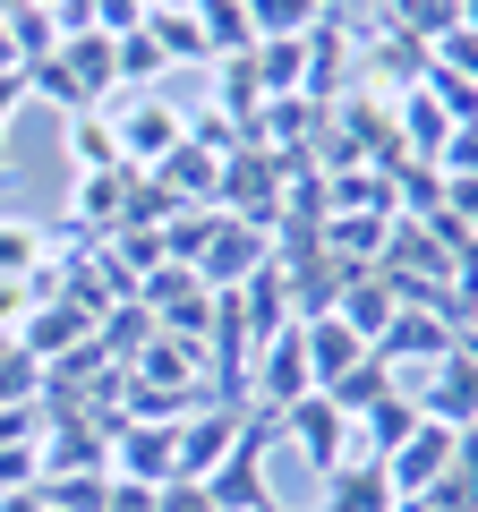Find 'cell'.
I'll return each instance as SVG.
<instances>
[{
    "mask_svg": "<svg viewBox=\"0 0 478 512\" xmlns=\"http://www.w3.org/2000/svg\"><path fill=\"white\" fill-rule=\"evenodd\" d=\"M188 18H197V35H205V60L257 52V18H248V0H188Z\"/></svg>",
    "mask_w": 478,
    "mask_h": 512,
    "instance_id": "cell-20",
    "label": "cell"
},
{
    "mask_svg": "<svg viewBox=\"0 0 478 512\" xmlns=\"http://www.w3.org/2000/svg\"><path fill=\"white\" fill-rule=\"evenodd\" d=\"M427 69H444V77H461V86L478 94V35H461V26H444V35L427 43Z\"/></svg>",
    "mask_w": 478,
    "mask_h": 512,
    "instance_id": "cell-30",
    "label": "cell"
},
{
    "mask_svg": "<svg viewBox=\"0 0 478 512\" xmlns=\"http://www.w3.org/2000/svg\"><path fill=\"white\" fill-rule=\"evenodd\" d=\"M60 69L77 77V94H86V103H111V94H120V43L86 26V35L60 43Z\"/></svg>",
    "mask_w": 478,
    "mask_h": 512,
    "instance_id": "cell-19",
    "label": "cell"
},
{
    "mask_svg": "<svg viewBox=\"0 0 478 512\" xmlns=\"http://www.w3.org/2000/svg\"><path fill=\"white\" fill-rule=\"evenodd\" d=\"M419 402V419H436V427H478V350L470 342H453V359H436L427 367V384L410 393Z\"/></svg>",
    "mask_w": 478,
    "mask_h": 512,
    "instance_id": "cell-6",
    "label": "cell"
},
{
    "mask_svg": "<svg viewBox=\"0 0 478 512\" xmlns=\"http://www.w3.org/2000/svg\"><path fill=\"white\" fill-rule=\"evenodd\" d=\"M69 171H129L120 163V128H111V111H69Z\"/></svg>",
    "mask_w": 478,
    "mask_h": 512,
    "instance_id": "cell-21",
    "label": "cell"
},
{
    "mask_svg": "<svg viewBox=\"0 0 478 512\" xmlns=\"http://www.w3.org/2000/svg\"><path fill=\"white\" fill-rule=\"evenodd\" d=\"M239 427H248V402H205V410H188V419L171 427V470H180V478H214L222 461H231Z\"/></svg>",
    "mask_w": 478,
    "mask_h": 512,
    "instance_id": "cell-3",
    "label": "cell"
},
{
    "mask_svg": "<svg viewBox=\"0 0 478 512\" xmlns=\"http://www.w3.org/2000/svg\"><path fill=\"white\" fill-rule=\"evenodd\" d=\"M257 86H265V103L274 94H308V52H299V35H282V43H257Z\"/></svg>",
    "mask_w": 478,
    "mask_h": 512,
    "instance_id": "cell-24",
    "label": "cell"
},
{
    "mask_svg": "<svg viewBox=\"0 0 478 512\" xmlns=\"http://www.w3.org/2000/svg\"><path fill=\"white\" fill-rule=\"evenodd\" d=\"M299 342H308V376H316V393H325L333 376H350V367L368 359V342H359V333L342 325V316H299Z\"/></svg>",
    "mask_w": 478,
    "mask_h": 512,
    "instance_id": "cell-16",
    "label": "cell"
},
{
    "mask_svg": "<svg viewBox=\"0 0 478 512\" xmlns=\"http://www.w3.org/2000/svg\"><path fill=\"white\" fill-rule=\"evenodd\" d=\"M26 308H35V282H0V342L26 325Z\"/></svg>",
    "mask_w": 478,
    "mask_h": 512,
    "instance_id": "cell-34",
    "label": "cell"
},
{
    "mask_svg": "<svg viewBox=\"0 0 478 512\" xmlns=\"http://www.w3.org/2000/svg\"><path fill=\"white\" fill-rule=\"evenodd\" d=\"M129 188H137V171H77L69 222H77L86 239H111L120 222H129Z\"/></svg>",
    "mask_w": 478,
    "mask_h": 512,
    "instance_id": "cell-11",
    "label": "cell"
},
{
    "mask_svg": "<svg viewBox=\"0 0 478 512\" xmlns=\"http://www.w3.org/2000/svg\"><path fill=\"white\" fill-rule=\"evenodd\" d=\"M0 35H9V52H18V69H35V60L60 52V26H52L43 0H9V9H0Z\"/></svg>",
    "mask_w": 478,
    "mask_h": 512,
    "instance_id": "cell-22",
    "label": "cell"
},
{
    "mask_svg": "<svg viewBox=\"0 0 478 512\" xmlns=\"http://www.w3.org/2000/svg\"><path fill=\"white\" fill-rule=\"evenodd\" d=\"M103 111H111V128H120V163H129V171H154L188 137V111L163 103V94H111Z\"/></svg>",
    "mask_w": 478,
    "mask_h": 512,
    "instance_id": "cell-1",
    "label": "cell"
},
{
    "mask_svg": "<svg viewBox=\"0 0 478 512\" xmlns=\"http://www.w3.org/2000/svg\"><path fill=\"white\" fill-rule=\"evenodd\" d=\"M393 137H402L410 163H436L444 137H453V120H444V103L427 86H410V94H393Z\"/></svg>",
    "mask_w": 478,
    "mask_h": 512,
    "instance_id": "cell-17",
    "label": "cell"
},
{
    "mask_svg": "<svg viewBox=\"0 0 478 512\" xmlns=\"http://www.w3.org/2000/svg\"><path fill=\"white\" fill-rule=\"evenodd\" d=\"M393 308H402V299H393V282L376 274V265H368V274H350L342 291H333V316H342V325L359 333V342H368V350H376V333L393 325Z\"/></svg>",
    "mask_w": 478,
    "mask_h": 512,
    "instance_id": "cell-18",
    "label": "cell"
},
{
    "mask_svg": "<svg viewBox=\"0 0 478 512\" xmlns=\"http://www.w3.org/2000/svg\"><path fill=\"white\" fill-rule=\"evenodd\" d=\"M52 256V239L35 231L26 214H0V282H35V265Z\"/></svg>",
    "mask_w": 478,
    "mask_h": 512,
    "instance_id": "cell-25",
    "label": "cell"
},
{
    "mask_svg": "<svg viewBox=\"0 0 478 512\" xmlns=\"http://www.w3.org/2000/svg\"><path fill=\"white\" fill-rule=\"evenodd\" d=\"M9 69H18V52H9V35H0V77H9Z\"/></svg>",
    "mask_w": 478,
    "mask_h": 512,
    "instance_id": "cell-36",
    "label": "cell"
},
{
    "mask_svg": "<svg viewBox=\"0 0 478 512\" xmlns=\"http://www.w3.org/2000/svg\"><path fill=\"white\" fill-rule=\"evenodd\" d=\"M0 9H9V0H0Z\"/></svg>",
    "mask_w": 478,
    "mask_h": 512,
    "instance_id": "cell-38",
    "label": "cell"
},
{
    "mask_svg": "<svg viewBox=\"0 0 478 512\" xmlns=\"http://www.w3.org/2000/svg\"><path fill=\"white\" fill-rule=\"evenodd\" d=\"M154 512H214V495L197 478H171V487H154Z\"/></svg>",
    "mask_w": 478,
    "mask_h": 512,
    "instance_id": "cell-33",
    "label": "cell"
},
{
    "mask_svg": "<svg viewBox=\"0 0 478 512\" xmlns=\"http://www.w3.org/2000/svg\"><path fill=\"white\" fill-rule=\"evenodd\" d=\"M385 231H393V214H325L316 222V248L333 265H350V274H368L376 256H385Z\"/></svg>",
    "mask_w": 478,
    "mask_h": 512,
    "instance_id": "cell-15",
    "label": "cell"
},
{
    "mask_svg": "<svg viewBox=\"0 0 478 512\" xmlns=\"http://www.w3.org/2000/svg\"><path fill=\"white\" fill-rule=\"evenodd\" d=\"M274 427H282V436H291V444H299V461H308V470H316V478H325V470H333V461H350V419H342V410H333V402H325V393H299V402H291V410H282V419H274Z\"/></svg>",
    "mask_w": 478,
    "mask_h": 512,
    "instance_id": "cell-9",
    "label": "cell"
},
{
    "mask_svg": "<svg viewBox=\"0 0 478 512\" xmlns=\"http://www.w3.org/2000/svg\"><path fill=\"white\" fill-rule=\"evenodd\" d=\"M299 52H308V103H342L350 94V77H359V26L342 18V9H325V18L299 35Z\"/></svg>",
    "mask_w": 478,
    "mask_h": 512,
    "instance_id": "cell-4",
    "label": "cell"
},
{
    "mask_svg": "<svg viewBox=\"0 0 478 512\" xmlns=\"http://www.w3.org/2000/svg\"><path fill=\"white\" fill-rule=\"evenodd\" d=\"M43 478V444H0V495H18Z\"/></svg>",
    "mask_w": 478,
    "mask_h": 512,
    "instance_id": "cell-32",
    "label": "cell"
},
{
    "mask_svg": "<svg viewBox=\"0 0 478 512\" xmlns=\"http://www.w3.org/2000/svg\"><path fill=\"white\" fill-rule=\"evenodd\" d=\"M299 393H316V376H308V342H299V325H282L274 342H265L257 359H248V402L282 419V410H291Z\"/></svg>",
    "mask_w": 478,
    "mask_h": 512,
    "instance_id": "cell-5",
    "label": "cell"
},
{
    "mask_svg": "<svg viewBox=\"0 0 478 512\" xmlns=\"http://www.w3.org/2000/svg\"><path fill=\"white\" fill-rule=\"evenodd\" d=\"M453 453H461V436H453V427L419 419V427H410V436H402V444H393V453H385V478H393V504H402V495H427V487H436L444 470H453Z\"/></svg>",
    "mask_w": 478,
    "mask_h": 512,
    "instance_id": "cell-8",
    "label": "cell"
},
{
    "mask_svg": "<svg viewBox=\"0 0 478 512\" xmlns=\"http://www.w3.org/2000/svg\"><path fill=\"white\" fill-rule=\"evenodd\" d=\"M154 188H163L171 205H214V188H222V154L214 146H197V137H180V146L163 154V163L146 171Z\"/></svg>",
    "mask_w": 478,
    "mask_h": 512,
    "instance_id": "cell-12",
    "label": "cell"
},
{
    "mask_svg": "<svg viewBox=\"0 0 478 512\" xmlns=\"http://www.w3.org/2000/svg\"><path fill=\"white\" fill-rule=\"evenodd\" d=\"M316 487H325V504H316V512H393V478H385V461H368V453L333 461Z\"/></svg>",
    "mask_w": 478,
    "mask_h": 512,
    "instance_id": "cell-13",
    "label": "cell"
},
{
    "mask_svg": "<svg viewBox=\"0 0 478 512\" xmlns=\"http://www.w3.org/2000/svg\"><path fill=\"white\" fill-rule=\"evenodd\" d=\"M265 265H274V222H214V239H205L197 256V282L205 291H239V282H257Z\"/></svg>",
    "mask_w": 478,
    "mask_h": 512,
    "instance_id": "cell-2",
    "label": "cell"
},
{
    "mask_svg": "<svg viewBox=\"0 0 478 512\" xmlns=\"http://www.w3.org/2000/svg\"><path fill=\"white\" fill-rule=\"evenodd\" d=\"M333 0H248V18H257V43H282V35H308L325 18Z\"/></svg>",
    "mask_w": 478,
    "mask_h": 512,
    "instance_id": "cell-28",
    "label": "cell"
},
{
    "mask_svg": "<svg viewBox=\"0 0 478 512\" xmlns=\"http://www.w3.org/2000/svg\"><path fill=\"white\" fill-rule=\"evenodd\" d=\"M453 342H461V325L444 308H393V325L376 333V359L402 376V359H419V367H436V359H453Z\"/></svg>",
    "mask_w": 478,
    "mask_h": 512,
    "instance_id": "cell-7",
    "label": "cell"
},
{
    "mask_svg": "<svg viewBox=\"0 0 478 512\" xmlns=\"http://www.w3.org/2000/svg\"><path fill=\"white\" fill-rule=\"evenodd\" d=\"M9 342H18L35 367H60L77 342H94V316H86V308H69V299H35V308H26V325L9 333Z\"/></svg>",
    "mask_w": 478,
    "mask_h": 512,
    "instance_id": "cell-10",
    "label": "cell"
},
{
    "mask_svg": "<svg viewBox=\"0 0 478 512\" xmlns=\"http://www.w3.org/2000/svg\"><path fill=\"white\" fill-rule=\"evenodd\" d=\"M154 77H171V60L154 52V35H146V26H137V35H120V86H129V94H146Z\"/></svg>",
    "mask_w": 478,
    "mask_h": 512,
    "instance_id": "cell-29",
    "label": "cell"
},
{
    "mask_svg": "<svg viewBox=\"0 0 478 512\" xmlns=\"http://www.w3.org/2000/svg\"><path fill=\"white\" fill-rule=\"evenodd\" d=\"M146 35H154V52H163L171 69H205V35H197V18H188V0L146 9Z\"/></svg>",
    "mask_w": 478,
    "mask_h": 512,
    "instance_id": "cell-23",
    "label": "cell"
},
{
    "mask_svg": "<svg viewBox=\"0 0 478 512\" xmlns=\"http://www.w3.org/2000/svg\"><path fill=\"white\" fill-rule=\"evenodd\" d=\"M35 487H43L52 512H103L111 504V470H52V478H35Z\"/></svg>",
    "mask_w": 478,
    "mask_h": 512,
    "instance_id": "cell-27",
    "label": "cell"
},
{
    "mask_svg": "<svg viewBox=\"0 0 478 512\" xmlns=\"http://www.w3.org/2000/svg\"><path fill=\"white\" fill-rule=\"evenodd\" d=\"M129 376L137 384H163V393H197V384H205V350L171 342V333H146L137 359H129ZM205 393H214V384H205Z\"/></svg>",
    "mask_w": 478,
    "mask_h": 512,
    "instance_id": "cell-14",
    "label": "cell"
},
{
    "mask_svg": "<svg viewBox=\"0 0 478 512\" xmlns=\"http://www.w3.org/2000/svg\"><path fill=\"white\" fill-rule=\"evenodd\" d=\"M453 26H461V35H478V0H461V9H453Z\"/></svg>",
    "mask_w": 478,
    "mask_h": 512,
    "instance_id": "cell-35",
    "label": "cell"
},
{
    "mask_svg": "<svg viewBox=\"0 0 478 512\" xmlns=\"http://www.w3.org/2000/svg\"><path fill=\"white\" fill-rule=\"evenodd\" d=\"M257 512H282V504H257Z\"/></svg>",
    "mask_w": 478,
    "mask_h": 512,
    "instance_id": "cell-37",
    "label": "cell"
},
{
    "mask_svg": "<svg viewBox=\"0 0 478 512\" xmlns=\"http://www.w3.org/2000/svg\"><path fill=\"white\" fill-rule=\"evenodd\" d=\"M385 393H393V367L376 359V350H368L359 367H350V376H333V384H325V402L342 410V419H359V410H368V402H385Z\"/></svg>",
    "mask_w": 478,
    "mask_h": 512,
    "instance_id": "cell-26",
    "label": "cell"
},
{
    "mask_svg": "<svg viewBox=\"0 0 478 512\" xmlns=\"http://www.w3.org/2000/svg\"><path fill=\"white\" fill-rule=\"evenodd\" d=\"M52 436V402H9L0 410V444H43Z\"/></svg>",
    "mask_w": 478,
    "mask_h": 512,
    "instance_id": "cell-31",
    "label": "cell"
}]
</instances>
